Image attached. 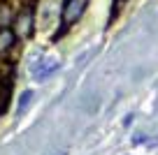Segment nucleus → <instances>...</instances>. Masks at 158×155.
I'll use <instances>...</instances> for the list:
<instances>
[{"instance_id":"39448f33","label":"nucleus","mask_w":158,"mask_h":155,"mask_svg":"<svg viewBox=\"0 0 158 155\" xmlns=\"http://www.w3.org/2000/svg\"><path fill=\"white\" fill-rule=\"evenodd\" d=\"M12 19H14V12L10 5H0V28H10Z\"/></svg>"},{"instance_id":"7ed1b4c3","label":"nucleus","mask_w":158,"mask_h":155,"mask_svg":"<svg viewBox=\"0 0 158 155\" xmlns=\"http://www.w3.org/2000/svg\"><path fill=\"white\" fill-rule=\"evenodd\" d=\"M16 35L12 33V28H0V56H7L12 49L16 46Z\"/></svg>"},{"instance_id":"f257e3e1","label":"nucleus","mask_w":158,"mask_h":155,"mask_svg":"<svg viewBox=\"0 0 158 155\" xmlns=\"http://www.w3.org/2000/svg\"><path fill=\"white\" fill-rule=\"evenodd\" d=\"M12 33L16 35V39H26L33 35V7H26L19 14H14L12 19Z\"/></svg>"},{"instance_id":"20e7f679","label":"nucleus","mask_w":158,"mask_h":155,"mask_svg":"<svg viewBox=\"0 0 158 155\" xmlns=\"http://www.w3.org/2000/svg\"><path fill=\"white\" fill-rule=\"evenodd\" d=\"M7 104H10V81H0V116L7 111Z\"/></svg>"},{"instance_id":"423d86ee","label":"nucleus","mask_w":158,"mask_h":155,"mask_svg":"<svg viewBox=\"0 0 158 155\" xmlns=\"http://www.w3.org/2000/svg\"><path fill=\"white\" fill-rule=\"evenodd\" d=\"M33 95H35L33 90H23V93H21V97H19V107H16V116H23V111L28 109V104H30V100H33Z\"/></svg>"},{"instance_id":"6e6552de","label":"nucleus","mask_w":158,"mask_h":155,"mask_svg":"<svg viewBox=\"0 0 158 155\" xmlns=\"http://www.w3.org/2000/svg\"><path fill=\"white\" fill-rule=\"evenodd\" d=\"M133 118H135V116H133V113H130V116H128V118H126V121H123V127H128L130 123H133Z\"/></svg>"},{"instance_id":"1a4fd4ad","label":"nucleus","mask_w":158,"mask_h":155,"mask_svg":"<svg viewBox=\"0 0 158 155\" xmlns=\"http://www.w3.org/2000/svg\"><path fill=\"white\" fill-rule=\"evenodd\" d=\"M60 155H65V153H60Z\"/></svg>"},{"instance_id":"0eeeda50","label":"nucleus","mask_w":158,"mask_h":155,"mask_svg":"<svg viewBox=\"0 0 158 155\" xmlns=\"http://www.w3.org/2000/svg\"><path fill=\"white\" fill-rule=\"evenodd\" d=\"M139 144H147V134H137L133 139V146H139Z\"/></svg>"},{"instance_id":"f03ea898","label":"nucleus","mask_w":158,"mask_h":155,"mask_svg":"<svg viewBox=\"0 0 158 155\" xmlns=\"http://www.w3.org/2000/svg\"><path fill=\"white\" fill-rule=\"evenodd\" d=\"M86 5H89V0H65L63 2V26L65 28L74 26L81 19V14L86 12Z\"/></svg>"}]
</instances>
